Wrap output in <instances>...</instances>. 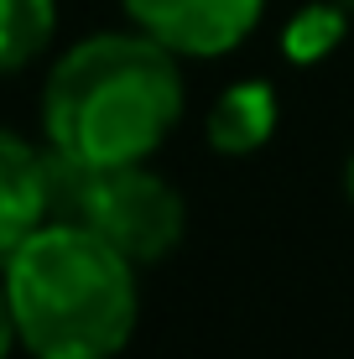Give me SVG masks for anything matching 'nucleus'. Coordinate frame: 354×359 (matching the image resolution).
Masks as SVG:
<instances>
[{"mask_svg":"<svg viewBox=\"0 0 354 359\" xmlns=\"http://www.w3.org/2000/svg\"><path fill=\"white\" fill-rule=\"evenodd\" d=\"M63 214V162L47 141L0 126V261Z\"/></svg>","mask_w":354,"mask_h":359,"instance_id":"5","label":"nucleus"},{"mask_svg":"<svg viewBox=\"0 0 354 359\" xmlns=\"http://www.w3.org/2000/svg\"><path fill=\"white\" fill-rule=\"evenodd\" d=\"M282 126V99L266 79H235L224 94L209 104L203 141L219 156H255Z\"/></svg>","mask_w":354,"mask_h":359,"instance_id":"6","label":"nucleus"},{"mask_svg":"<svg viewBox=\"0 0 354 359\" xmlns=\"http://www.w3.org/2000/svg\"><path fill=\"white\" fill-rule=\"evenodd\" d=\"M27 359H115L141 323V266L57 214L0 261Z\"/></svg>","mask_w":354,"mask_h":359,"instance_id":"2","label":"nucleus"},{"mask_svg":"<svg viewBox=\"0 0 354 359\" xmlns=\"http://www.w3.org/2000/svg\"><path fill=\"white\" fill-rule=\"evenodd\" d=\"M21 344H16V318H11V297H6V276H0V359H11Z\"/></svg>","mask_w":354,"mask_h":359,"instance_id":"9","label":"nucleus"},{"mask_svg":"<svg viewBox=\"0 0 354 359\" xmlns=\"http://www.w3.org/2000/svg\"><path fill=\"white\" fill-rule=\"evenodd\" d=\"M344 188H349V203H354V156H349V167H344Z\"/></svg>","mask_w":354,"mask_h":359,"instance_id":"10","label":"nucleus"},{"mask_svg":"<svg viewBox=\"0 0 354 359\" xmlns=\"http://www.w3.org/2000/svg\"><path fill=\"white\" fill-rule=\"evenodd\" d=\"M57 36V0H0V79L32 68Z\"/></svg>","mask_w":354,"mask_h":359,"instance_id":"7","label":"nucleus"},{"mask_svg":"<svg viewBox=\"0 0 354 359\" xmlns=\"http://www.w3.org/2000/svg\"><path fill=\"white\" fill-rule=\"evenodd\" d=\"M63 214L89 224L141 271L162 266L188 234V198L146 162L100 172L63 167Z\"/></svg>","mask_w":354,"mask_h":359,"instance_id":"3","label":"nucleus"},{"mask_svg":"<svg viewBox=\"0 0 354 359\" xmlns=\"http://www.w3.org/2000/svg\"><path fill=\"white\" fill-rule=\"evenodd\" d=\"M344 27H349V16H344V11H339V6H328V0H318V6L297 11V16L287 21L282 47H287V57H292V63H318V57H328V53L339 47Z\"/></svg>","mask_w":354,"mask_h":359,"instance_id":"8","label":"nucleus"},{"mask_svg":"<svg viewBox=\"0 0 354 359\" xmlns=\"http://www.w3.org/2000/svg\"><path fill=\"white\" fill-rule=\"evenodd\" d=\"M182 104V57L141 27H120L79 36L57 53L36 99V120L63 167L100 172L151 162L177 130Z\"/></svg>","mask_w":354,"mask_h":359,"instance_id":"1","label":"nucleus"},{"mask_svg":"<svg viewBox=\"0 0 354 359\" xmlns=\"http://www.w3.org/2000/svg\"><path fill=\"white\" fill-rule=\"evenodd\" d=\"M125 21L177 53L182 63H214L245 47L266 16V0H120Z\"/></svg>","mask_w":354,"mask_h":359,"instance_id":"4","label":"nucleus"}]
</instances>
